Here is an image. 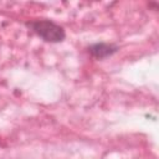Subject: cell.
<instances>
[{"instance_id": "obj_2", "label": "cell", "mask_w": 159, "mask_h": 159, "mask_svg": "<svg viewBox=\"0 0 159 159\" xmlns=\"http://www.w3.org/2000/svg\"><path fill=\"white\" fill-rule=\"evenodd\" d=\"M89 53L96 57V58H106L108 56H112L118 51V46L112 45V43H106V42H98L94 45H91L88 47Z\"/></svg>"}, {"instance_id": "obj_1", "label": "cell", "mask_w": 159, "mask_h": 159, "mask_svg": "<svg viewBox=\"0 0 159 159\" xmlns=\"http://www.w3.org/2000/svg\"><path fill=\"white\" fill-rule=\"evenodd\" d=\"M27 26L47 42H61L66 37L63 27L51 20H34L27 22Z\"/></svg>"}]
</instances>
